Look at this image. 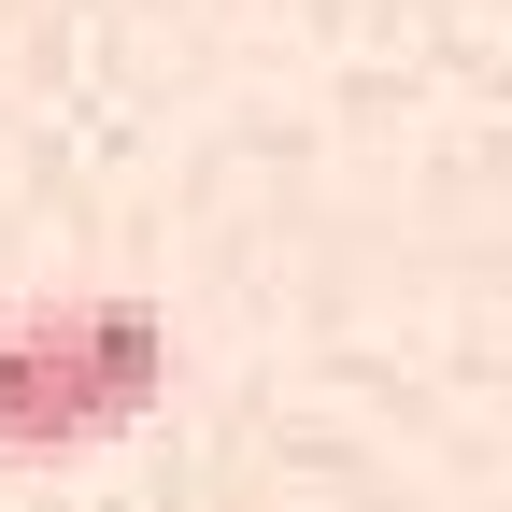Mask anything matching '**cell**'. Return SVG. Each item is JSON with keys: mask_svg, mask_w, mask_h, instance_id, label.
Masks as SVG:
<instances>
[{"mask_svg": "<svg viewBox=\"0 0 512 512\" xmlns=\"http://www.w3.org/2000/svg\"><path fill=\"white\" fill-rule=\"evenodd\" d=\"M157 399H171V313L157 299H29V313H0V470L100 456Z\"/></svg>", "mask_w": 512, "mask_h": 512, "instance_id": "1", "label": "cell"}]
</instances>
